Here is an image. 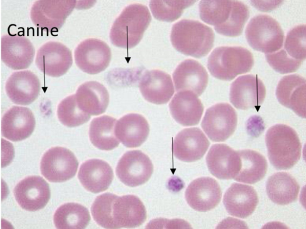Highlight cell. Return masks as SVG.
I'll list each match as a JSON object with an SVG mask.
<instances>
[{
	"instance_id": "25",
	"label": "cell",
	"mask_w": 306,
	"mask_h": 229,
	"mask_svg": "<svg viewBox=\"0 0 306 229\" xmlns=\"http://www.w3.org/2000/svg\"><path fill=\"white\" fill-rule=\"evenodd\" d=\"M257 193L251 186L237 183L227 189L223 197V203L230 215L244 219L253 212L258 203Z\"/></svg>"
},
{
	"instance_id": "37",
	"label": "cell",
	"mask_w": 306,
	"mask_h": 229,
	"mask_svg": "<svg viewBox=\"0 0 306 229\" xmlns=\"http://www.w3.org/2000/svg\"><path fill=\"white\" fill-rule=\"evenodd\" d=\"M306 26L297 25L287 33L284 48L292 58L303 61L306 58Z\"/></svg>"
},
{
	"instance_id": "15",
	"label": "cell",
	"mask_w": 306,
	"mask_h": 229,
	"mask_svg": "<svg viewBox=\"0 0 306 229\" xmlns=\"http://www.w3.org/2000/svg\"><path fill=\"white\" fill-rule=\"evenodd\" d=\"M35 47L27 37L16 34L3 35L1 38V58L8 67L14 70L28 68L33 61Z\"/></svg>"
},
{
	"instance_id": "11",
	"label": "cell",
	"mask_w": 306,
	"mask_h": 229,
	"mask_svg": "<svg viewBox=\"0 0 306 229\" xmlns=\"http://www.w3.org/2000/svg\"><path fill=\"white\" fill-rule=\"evenodd\" d=\"M75 63L83 72L90 74L98 73L108 66L111 58L108 46L95 38L87 39L81 42L74 52Z\"/></svg>"
},
{
	"instance_id": "7",
	"label": "cell",
	"mask_w": 306,
	"mask_h": 229,
	"mask_svg": "<svg viewBox=\"0 0 306 229\" xmlns=\"http://www.w3.org/2000/svg\"><path fill=\"white\" fill-rule=\"evenodd\" d=\"M77 2L75 0H37L31 7L30 17L33 24L42 30L57 32L64 24Z\"/></svg>"
},
{
	"instance_id": "12",
	"label": "cell",
	"mask_w": 306,
	"mask_h": 229,
	"mask_svg": "<svg viewBox=\"0 0 306 229\" xmlns=\"http://www.w3.org/2000/svg\"><path fill=\"white\" fill-rule=\"evenodd\" d=\"M35 63L44 74L53 77H59L65 74L71 66L72 53L62 43L49 41L38 49Z\"/></svg>"
},
{
	"instance_id": "1",
	"label": "cell",
	"mask_w": 306,
	"mask_h": 229,
	"mask_svg": "<svg viewBox=\"0 0 306 229\" xmlns=\"http://www.w3.org/2000/svg\"><path fill=\"white\" fill-rule=\"evenodd\" d=\"M199 10L204 22L227 36L240 35L249 16L247 6L238 1H202Z\"/></svg>"
},
{
	"instance_id": "34",
	"label": "cell",
	"mask_w": 306,
	"mask_h": 229,
	"mask_svg": "<svg viewBox=\"0 0 306 229\" xmlns=\"http://www.w3.org/2000/svg\"><path fill=\"white\" fill-rule=\"evenodd\" d=\"M57 115L60 122L68 127L79 126L89 120L91 116L79 107L75 94L67 97L59 104Z\"/></svg>"
},
{
	"instance_id": "29",
	"label": "cell",
	"mask_w": 306,
	"mask_h": 229,
	"mask_svg": "<svg viewBox=\"0 0 306 229\" xmlns=\"http://www.w3.org/2000/svg\"><path fill=\"white\" fill-rule=\"evenodd\" d=\"M79 107L92 115L104 113L108 106L109 97L106 88L96 81L85 82L78 88L75 94Z\"/></svg>"
},
{
	"instance_id": "30",
	"label": "cell",
	"mask_w": 306,
	"mask_h": 229,
	"mask_svg": "<svg viewBox=\"0 0 306 229\" xmlns=\"http://www.w3.org/2000/svg\"><path fill=\"white\" fill-rule=\"evenodd\" d=\"M300 187L296 179L285 172L276 173L270 176L266 183L267 194L273 202L286 205L297 199Z\"/></svg>"
},
{
	"instance_id": "13",
	"label": "cell",
	"mask_w": 306,
	"mask_h": 229,
	"mask_svg": "<svg viewBox=\"0 0 306 229\" xmlns=\"http://www.w3.org/2000/svg\"><path fill=\"white\" fill-rule=\"evenodd\" d=\"M265 95L266 89L262 81L256 76L246 75L238 77L232 82L230 99L238 109L255 108L258 109Z\"/></svg>"
},
{
	"instance_id": "6",
	"label": "cell",
	"mask_w": 306,
	"mask_h": 229,
	"mask_svg": "<svg viewBox=\"0 0 306 229\" xmlns=\"http://www.w3.org/2000/svg\"><path fill=\"white\" fill-rule=\"evenodd\" d=\"M245 35L253 49L266 54L279 50L283 45L284 34L280 26L266 15L253 17L247 26Z\"/></svg>"
},
{
	"instance_id": "10",
	"label": "cell",
	"mask_w": 306,
	"mask_h": 229,
	"mask_svg": "<svg viewBox=\"0 0 306 229\" xmlns=\"http://www.w3.org/2000/svg\"><path fill=\"white\" fill-rule=\"evenodd\" d=\"M153 171L152 163L149 157L139 150L128 151L118 161L116 175L125 185L131 187L146 182Z\"/></svg>"
},
{
	"instance_id": "36",
	"label": "cell",
	"mask_w": 306,
	"mask_h": 229,
	"mask_svg": "<svg viewBox=\"0 0 306 229\" xmlns=\"http://www.w3.org/2000/svg\"><path fill=\"white\" fill-rule=\"evenodd\" d=\"M117 195L109 193L97 196L91 208L93 217L97 223L105 228L115 229L112 216V205Z\"/></svg>"
},
{
	"instance_id": "39",
	"label": "cell",
	"mask_w": 306,
	"mask_h": 229,
	"mask_svg": "<svg viewBox=\"0 0 306 229\" xmlns=\"http://www.w3.org/2000/svg\"><path fill=\"white\" fill-rule=\"evenodd\" d=\"M251 3L259 10L267 11L272 10L278 7L282 3V1H251Z\"/></svg>"
},
{
	"instance_id": "2",
	"label": "cell",
	"mask_w": 306,
	"mask_h": 229,
	"mask_svg": "<svg viewBox=\"0 0 306 229\" xmlns=\"http://www.w3.org/2000/svg\"><path fill=\"white\" fill-rule=\"evenodd\" d=\"M152 19L146 6L133 4L126 7L115 20L110 33L112 43L117 47L130 49L137 45Z\"/></svg>"
},
{
	"instance_id": "19",
	"label": "cell",
	"mask_w": 306,
	"mask_h": 229,
	"mask_svg": "<svg viewBox=\"0 0 306 229\" xmlns=\"http://www.w3.org/2000/svg\"><path fill=\"white\" fill-rule=\"evenodd\" d=\"M276 95L280 103L297 115L306 117V80L298 74L284 76L279 81Z\"/></svg>"
},
{
	"instance_id": "32",
	"label": "cell",
	"mask_w": 306,
	"mask_h": 229,
	"mask_svg": "<svg viewBox=\"0 0 306 229\" xmlns=\"http://www.w3.org/2000/svg\"><path fill=\"white\" fill-rule=\"evenodd\" d=\"M241 165L234 180L250 184L255 183L264 176L267 169V161L259 153L250 149L239 150Z\"/></svg>"
},
{
	"instance_id": "14",
	"label": "cell",
	"mask_w": 306,
	"mask_h": 229,
	"mask_svg": "<svg viewBox=\"0 0 306 229\" xmlns=\"http://www.w3.org/2000/svg\"><path fill=\"white\" fill-rule=\"evenodd\" d=\"M13 194L22 208L31 211L44 208L51 195L48 183L38 176H28L21 180L15 187Z\"/></svg>"
},
{
	"instance_id": "5",
	"label": "cell",
	"mask_w": 306,
	"mask_h": 229,
	"mask_svg": "<svg viewBox=\"0 0 306 229\" xmlns=\"http://www.w3.org/2000/svg\"><path fill=\"white\" fill-rule=\"evenodd\" d=\"M254 64L253 55L241 47H221L209 57L207 67L210 73L218 79L231 81L238 75L249 72Z\"/></svg>"
},
{
	"instance_id": "17",
	"label": "cell",
	"mask_w": 306,
	"mask_h": 229,
	"mask_svg": "<svg viewBox=\"0 0 306 229\" xmlns=\"http://www.w3.org/2000/svg\"><path fill=\"white\" fill-rule=\"evenodd\" d=\"M206 161L211 174L220 179H234L240 167L239 151L225 144L213 145L206 156Z\"/></svg>"
},
{
	"instance_id": "9",
	"label": "cell",
	"mask_w": 306,
	"mask_h": 229,
	"mask_svg": "<svg viewBox=\"0 0 306 229\" xmlns=\"http://www.w3.org/2000/svg\"><path fill=\"white\" fill-rule=\"evenodd\" d=\"M237 123L234 109L228 103H220L207 109L201 126L211 140L219 142L225 141L233 134Z\"/></svg>"
},
{
	"instance_id": "26",
	"label": "cell",
	"mask_w": 306,
	"mask_h": 229,
	"mask_svg": "<svg viewBox=\"0 0 306 229\" xmlns=\"http://www.w3.org/2000/svg\"><path fill=\"white\" fill-rule=\"evenodd\" d=\"M169 107L173 118L184 126L198 124L204 111L200 100L196 95L188 90L180 91L176 93Z\"/></svg>"
},
{
	"instance_id": "35",
	"label": "cell",
	"mask_w": 306,
	"mask_h": 229,
	"mask_svg": "<svg viewBox=\"0 0 306 229\" xmlns=\"http://www.w3.org/2000/svg\"><path fill=\"white\" fill-rule=\"evenodd\" d=\"M195 1H150L149 6L154 17L160 21L172 22L179 18L183 10Z\"/></svg>"
},
{
	"instance_id": "31",
	"label": "cell",
	"mask_w": 306,
	"mask_h": 229,
	"mask_svg": "<svg viewBox=\"0 0 306 229\" xmlns=\"http://www.w3.org/2000/svg\"><path fill=\"white\" fill-rule=\"evenodd\" d=\"M117 120L104 115L94 118L89 128V136L92 144L98 149L110 150L117 147L120 141L116 136L115 128Z\"/></svg>"
},
{
	"instance_id": "33",
	"label": "cell",
	"mask_w": 306,
	"mask_h": 229,
	"mask_svg": "<svg viewBox=\"0 0 306 229\" xmlns=\"http://www.w3.org/2000/svg\"><path fill=\"white\" fill-rule=\"evenodd\" d=\"M91 217L88 209L76 203H65L59 207L54 214V224L58 229H84Z\"/></svg>"
},
{
	"instance_id": "22",
	"label": "cell",
	"mask_w": 306,
	"mask_h": 229,
	"mask_svg": "<svg viewBox=\"0 0 306 229\" xmlns=\"http://www.w3.org/2000/svg\"><path fill=\"white\" fill-rule=\"evenodd\" d=\"M40 84L38 77L29 70L13 72L5 85V90L10 99L14 103L28 105L38 97Z\"/></svg>"
},
{
	"instance_id": "21",
	"label": "cell",
	"mask_w": 306,
	"mask_h": 229,
	"mask_svg": "<svg viewBox=\"0 0 306 229\" xmlns=\"http://www.w3.org/2000/svg\"><path fill=\"white\" fill-rule=\"evenodd\" d=\"M35 120L31 110L24 107L14 106L3 115L1 122L2 136L13 141L28 137L35 126Z\"/></svg>"
},
{
	"instance_id": "20",
	"label": "cell",
	"mask_w": 306,
	"mask_h": 229,
	"mask_svg": "<svg viewBox=\"0 0 306 229\" xmlns=\"http://www.w3.org/2000/svg\"><path fill=\"white\" fill-rule=\"evenodd\" d=\"M112 216L115 228H134L146 221L145 207L139 198L133 195L117 196L112 205Z\"/></svg>"
},
{
	"instance_id": "4",
	"label": "cell",
	"mask_w": 306,
	"mask_h": 229,
	"mask_svg": "<svg viewBox=\"0 0 306 229\" xmlns=\"http://www.w3.org/2000/svg\"><path fill=\"white\" fill-rule=\"evenodd\" d=\"M170 40L174 48L185 55L203 57L210 51L214 40L212 30L197 21L183 19L174 24Z\"/></svg>"
},
{
	"instance_id": "3",
	"label": "cell",
	"mask_w": 306,
	"mask_h": 229,
	"mask_svg": "<svg viewBox=\"0 0 306 229\" xmlns=\"http://www.w3.org/2000/svg\"><path fill=\"white\" fill-rule=\"evenodd\" d=\"M265 142L270 161L276 169H289L300 158L302 145L298 136L287 125L278 124L270 127Z\"/></svg>"
},
{
	"instance_id": "27",
	"label": "cell",
	"mask_w": 306,
	"mask_h": 229,
	"mask_svg": "<svg viewBox=\"0 0 306 229\" xmlns=\"http://www.w3.org/2000/svg\"><path fill=\"white\" fill-rule=\"evenodd\" d=\"M114 177L112 168L105 161L99 159L88 160L81 165L78 179L87 190L97 193L107 190Z\"/></svg>"
},
{
	"instance_id": "23",
	"label": "cell",
	"mask_w": 306,
	"mask_h": 229,
	"mask_svg": "<svg viewBox=\"0 0 306 229\" xmlns=\"http://www.w3.org/2000/svg\"><path fill=\"white\" fill-rule=\"evenodd\" d=\"M139 87L146 100L156 104L167 103L175 92L170 76L165 72L157 69L146 72L140 80Z\"/></svg>"
},
{
	"instance_id": "38",
	"label": "cell",
	"mask_w": 306,
	"mask_h": 229,
	"mask_svg": "<svg viewBox=\"0 0 306 229\" xmlns=\"http://www.w3.org/2000/svg\"><path fill=\"white\" fill-rule=\"evenodd\" d=\"M265 57L271 67L276 72L281 74L296 72L302 62L291 57L284 49L266 54Z\"/></svg>"
},
{
	"instance_id": "24",
	"label": "cell",
	"mask_w": 306,
	"mask_h": 229,
	"mask_svg": "<svg viewBox=\"0 0 306 229\" xmlns=\"http://www.w3.org/2000/svg\"><path fill=\"white\" fill-rule=\"evenodd\" d=\"M176 92L188 90L197 96L205 90L208 75L204 68L198 61L192 59L184 60L177 66L173 75Z\"/></svg>"
},
{
	"instance_id": "28",
	"label": "cell",
	"mask_w": 306,
	"mask_h": 229,
	"mask_svg": "<svg viewBox=\"0 0 306 229\" xmlns=\"http://www.w3.org/2000/svg\"><path fill=\"white\" fill-rule=\"evenodd\" d=\"M149 132L148 121L142 115L137 113L126 114L116 123V136L127 147L135 148L141 146L147 139Z\"/></svg>"
},
{
	"instance_id": "8",
	"label": "cell",
	"mask_w": 306,
	"mask_h": 229,
	"mask_svg": "<svg viewBox=\"0 0 306 229\" xmlns=\"http://www.w3.org/2000/svg\"><path fill=\"white\" fill-rule=\"evenodd\" d=\"M79 165L77 159L69 149L61 147L51 148L43 155L40 163L42 175L51 182H62L73 177Z\"/></svg>"
},
{
	"instance_id": "16",
	"label": "cell",
	"mask_w": 306,
	"mask_h": 229,
	"mask_svg": "<svg viewBox=\"0 0 306 229\" xmlns=\"http://www.w3.org/2000/svg\"><path fill=\"white\" fill-rule=\"evenodd\" d=\"M220 186L214 178L203 177L197 178L188 185L185 192L186 201L194 210L205 212L216 207L221 201Z\"/></svg>"
},
{
	"instance_id": "18",
	"label": "cell",
	"mask_w": 306,
	"mask_h": 229,
	"mask_svg": "<svg viewBox=\"0 0 306 229\" xmlns=\"http://www.w3.org/2000/svg\"><path fill=\"white\" fill-rule=\"evenodd\" d=\"M209 144L208 139L199 128L186 129L175 137L173 141V153L181 161L194 162L203 157Z\"/></svg>"
}]
</instances>
